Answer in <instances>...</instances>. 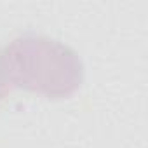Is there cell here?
I'll return each instance as SVG.
<instances>
[{"mask_svg":"<svg viewBox=\"0 0 148 148\" xmlns=\"http://www.w3.org/2000/svg\"><path fill=\"white\" fill-rule=\"evenodd\" d=\"M0 84L49 99L73 96L84 84V63L75 49L56 38L25 33L0 49Z\"/></svg>","mask_w":148,"mask_h":148,"instance_id":"obj_1","label":"cell"},{"mask_svg":"<svg viewBox=\"0 0 148 148\" xmlns=\"http://www.w3.org/2000/svg\"><path fill=\"white\" fill-rule=\"evenodd\" d=\"M9 92H11V91H9L5 86H2V84H0V103H2V99H4V98L9 94Z\"/></svg>","mask_w":148,"mask_h":148,"instance_id":"obj_2","label":"cell"}]
</instances>
